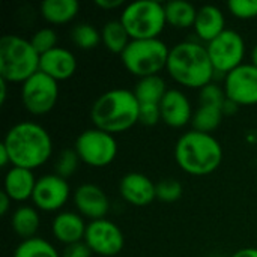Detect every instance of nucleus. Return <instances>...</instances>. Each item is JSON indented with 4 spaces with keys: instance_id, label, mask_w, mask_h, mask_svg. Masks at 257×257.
Wrapping results in <instances>:
<instances>
[{
    "instance_id": "1",
    "label": "nucleus",
    "mask_w": 257,
    "mask_h": 257,
    "mask_svg": "<svg viewBox=\"0 0 257 257\" xmlns=\"http://www.w3.org/2000/svg\"><path fill=\"white\" fill-rule=\"evenodd\" d=\"M12 167L35 170L44 166L53 154V140L48 131L36 122H18L5 136Z\"/></svg>"
},
{
    "instance_id": "2",
    "label": "nucleus",
    "mask_w": 257,
    "mask_h": 257,
    "mask_svg": "<svg viewBox=\"0 0 257 257\" xmlns=\"http://www.w3.org/2000/svg\"><path fill=\"white\" fill-rule=\"evenodd\" d=\"M166 71L178 84L199 90L212 83L215 75L206 47L196 41H182L173 45Z\"/></svg>"
},
{
    "instance_id": "3",
    "label": "nucleus",
    "mask_w": 257,
    "mask_h": 257,
    "mask_svg": "<svg viewBox=\"0 0 257 257\" xmlns=\"http://www.w3.org/2000/svg\"><path fill=\"white\" fill-rule=\"evenodd\" d=\"M140 102L133 90L111 89L99 95L90 108L93 128L108 134H119L139 123Z\"/></svg>"
},
{
    "instance_id": "4",
    "label": "nucleus",
    "mask_w": 257,
    "mask_h": 257,
    "mask_svg": "<svg viewBox=\"0 0 257 257\" xmlns=\"http://www.w3.org/2000/svg\"><path fill=\"white\" fill-rule=\"evenodd\" d=\"M175 160L185 173L191 176H206L220 167L223 148L212 134L191 130L178 139L175 145Z\"/></svg>"
},
{
    "instance_id": "5",
    "label": "nucleus",
    "mask_w": 257,
    "mask_h": 257,
    "mask_svg": "<svg viewBox=\"0 0 257 257\" xmlns=\"http://www.w3.org/2000/svg\"><path fill=\"white\" fill-rule=\"evenodd\" d=\"M41 56L29 39L5 35L0 39V78L23 84L39 71Z\"/></svg>"
},
{
    "instance_id": "6",
    "label": "nucleus",
    "mask_w": 257,
    "mask_h": 257,
    "mask_svg": "<svg viewBox=\"0 0 257 257\" xmlns=\"http://www.w3.org/2000/svg\"><path fill=\"white\" fill-rule=\"evenodd\" d=\"M170 48L160 38L155 39H133L120 54L125 69L139 77L160 75L167 66Z\"/></svg>"
},
{
    "instance_id": "7",
    "label": "nucleus",
    "mask_w": 257,
    "mask_h": 257,
    "mask_svg": "<svg viewBox=\"0 0 257 257\" xmlns=\"http://www.w3.org/2000/svg\"><path fill=\"white\" fill-rule=\"evenodd\" d=\"M122 24L133 39H155L161 35L166 21L164 5L157 0H137L128 3L120 14Z\"/></svg>"
},
{
    "instance_id": "8",
    "label": "nucleus",
    "mask_w": 257,
    "mask_h": 257,
    "mask_svg": "<svg viewBox=\"0 0 257 257\" xmlns=\"http://www.w3.org/2000/svg\"><path fill=\"white\" fill-rule=\"evenodd\" d=\"M74 151L77 152L81 163L101 169L114 161L117 155V142L113 134L98 128H90L77 137Z\"/></svg>"
},
{
    "instance_id": "9",
    "label": "nucleus",
    "mask_w": 257,
    "mask_h": 257,
    "mask_svg": "<svg viewBox=\"0 0 257 257\" xmlns=\"http://www.w3.org/2000/svg\"><path fill=\"white\" fill-rule=\"evenodd\" d=\"M206 50L215 72L227 75L244 63L245 41L236 30L226 29L220 36L206 44Z\"/></svg>"
},
{
    "instance_id": "10",
    "label": "nucleus",
    "mask_w": 257,
    "mask_h": 257,
    "mask_svg": "<svg viewBox=\"0 0 257 257\" xmlns=\"http://www.w3.org/2000/svg\"><path fill=\"white\" fill-rule=\"evenodd\" d=\"M59 99V83L38 71L21 84V102L35 116L50 113Z\"/></svg>"
},
{
    "instance_id": "11",
    "label": "nucleus",
    "mask_w": 257,
    "mask_h": 257,
    "mask_svg": "<svg viewBox=\"0 0 257 257\" xmlns=\"http://www.w3.org/2000/svg\"><path fill=\"white\" fill-rule=\"evenodd\" d=\"M84 242L92 250V253L102 257H113L123 250L125 238L116 223L102 218L87 224Z\"/></svg>"
},
{
    "instance_id": "12",
    "label": "nucleus",
    "mask_w": 257,
    "mask_h": 257,
    "mask_svg": "<svg viewBox=\"0 0 257 257\" xmlns=\"http://www.w3.org/2000/svg\"><path fill=\"white\" fill-rule=\"evenodd\" d=\"M69 196H71V188L68 181L56 173H51L38 178L32 196V202L38 211L57 212L66 205Z\"/></svg>"
},
{
    "instance_id": "13",
    "label": "nucleus",
    "mask_w": 257,
    "mask_h": 257,
    "mask_svg": "<svg viewBox=\"0 0 257 257\" xmlns=\"http://www.w3.org/2000/svg\"><path fill=\"white\" fill-rule=\"evenodd\" d=\"M224 92L229 99L239 107L257 104V66L242 63L227 75H224Z\"/></svg>"
},
{
    "instance_id": "14",
    "label": "nucleus",
    "mask_w": 257,
    "mask_h": 257,
    "mask_svg": "<svg viewBox=\"0 0 257 257\" xmlns=\"http://www.w3.org/2000/svg\"><path fill=\"white\" fill-rule=\"evenodd\" d=\"M74 205L83 218L102 220L110 211V200L102 188L95 184H81L74 191Z\"/></svg>"
},
{
    "instance_id": "15",
    "label": "nucleus",
    "mask_w": 257,
    "mask_h": 257,
    "mask_svg": "<svg viewBox=\"0 0 257 257\" xmlns=\"http://www.w3.org/2000/svg\"><path fill=\"white\" fill-rule=\"evenodd\" d=\"M122 199L137 208L151 205L157 199V184L143 173H126L119 182Z\"/></svg>"
},
{
    "instance_id": "16",
    "label": "nucleus",
    "mask_w": 257,
    "mask_h": 257,
    "mask_svg": "<svg viewBox=\"0 0 257 257\" xmlns=\"http://www.w3.org/2000/svg\"><path fill=\"white\" fill-rule=\"evenodd\" d=\"M161 122L172 128H184L193 120V107L188 96L179 89H169L160 102Z\"/></svg>"
},
{
    "instance_id": "17",
    "label": "nucleus",
    "mask_w": 257,
    "mask_h": 257,
    "mask_svg": "<svg viewBox=\"0 0 257 257\" xmlns=\"http://www.w3.org/2000/svg\"><path fill=\"white\" fill-rule=\"evenodd\" d=\"M39 71L53 80L65 81L71 78L77 71V59L75 54L63 47H56L51 51L41 56Z\"/></svg>"
},
{
    "instance_id": "18",
    "label": "nucleus",
    "mask_w": 257,
    "mask_h": 257,
    "mask_svg": "<svg viewBox=\"0 0 257 257\" xmlns=\"http://www.w3.org/2000/svg\"><path fill=\"white\" fill-rule=\"evenodd\" d=\"M87 224L78 212L63 211L59 212L51 223V232L56 241L62 242L65 247L84 241Z\"/></svg>"
},
{
    "instance_id": "19",
    "label": "nucleus",
    "mask_w": 257,
    "mask_h": 257,
    "mask_svg": "<svg viewBox=\"0 0 257 257\" xmlns=\"http://www.w3.org/2000/svg\"><path fill=\"white\" fill-rule=\"evenodd\" d=\"M224 24L226 18L220 8L214 5H203L197 9L194 32L200 41L209 44L226 30Z\"/></svg>"
},
{
    "instance_id": "20",
    "label": "nucleus",
    "mask_w": 257,
    "mask_h": 257,
    "mask_svg": "<svg viewBox=\"0 0 257 257\" xmlns=\"http://www.w3.org/2000/svg\"><path fill=\"white\" fill-rule=\"evenodd\" d=\"M38 179L33 170L11 167L5 175L3 191L11 197L12 202H26L32 199Z\"/></svg>"
},
{
    "instance_id": "21",
    "label": "nucleus",
    "mask_w": 257,
    "mask_h": 257,
    "mask_svg": "<svg viewBox=\"0 0 257 257\" xmlns=\"http://www.w3.org/2000/svg\"><path fill=\"white\" fill-rule=\"evenodd\" d=\"M39 9L47 23L63 26L71 23L78 15L80 3L77 0H44Z\"/></svg>"
},
{
    "instance_id": "22",
    "label": "nucleus",
    "mask_w": 257,
    "mask_h": 257,
    "mask_svg": "<svg viewBox=\"0 0 257 257\" xmlns=\"http://www.w3.org/2000/svg\"><path fill=\"white\" fill-rule=\"evenodd\" d=\"M39 212L35 206L30 205H21L18 206L11 217V226L14 232L24 241L36 236V232L39 229Z\"/></svg>"
},
{
    "instance_id": "23",
    "label": "nucleus",
    "mask_w": 257,
    "mask_h": 257,
    "mask_svg": "<svg viewBox=\"0 0 257 257\" xmlns=\"http://www.w3.org/2000/svg\"><path fill=\"white\" fill-rule=\"evenodd\" d=\"M164 9H166V21L169 26L176 29L194 27L197 8L193 3L187 0H172L169 3H164Z\"/></svg>"
},
{
    "instance_id": "24",
    "label": "nucleus",
    "mask_w": 257,
    "mask_h": 257,
    "mask_svg": "<svg viewBox=\"0 0 257 257\" xmlns=\"http://www.w3.org/2000/svg\"><path fill=\"white\" fill-rule=\"evenodd\" d=\"M101 42L110 53L122 54L131 42V38L120 20H111L101 29Z\"/></svg>"
},
{
    "instance_id": "25",
    "label": "nucleus",
    "mask_w": 257,
    "mask_h": 257,
    "mask_svg": "<svg viewBox=\"0 0 257 257\" xmlns=\"http://www.w3.org/2000/svg\"><path fill=\"white\" fill-rule=\"evenodd\" d=\"M167 86L163 77L151 75L145 78H139L134 95L140 104H160L164 95L167 93Z\"/></svg>"
},
{
    "instance_id": "26",
    "label": "nucleus",
    "mask_w": 257,
    "mask_h": 257,
    "mask_svg": "<svg viewBox=\"0 0 257 257\" xmlns=\"http://www.w3.org/2000/svg\"><path fill=\"white\" fill-rule=\"evenodd\" d=\"M224 113L220 107L211 104H199L193 114V130L212 134L223 122Z\"/></svg>"
},
{
    "instance_id": "27",
    "label": "nucleus",
    "mask_w": 257,
    "mask_h": 257,
    "mask_svg": "<svg viewBox=\"0 0 257 257\" xmlns=\"http://www.w3.org/2000/svg\"><path fill=\"white\" fill-rule=\"evenodd\" d=\"M12 257H62L54 245L42 238H30L21 241Z\"/></svg>"
},
{
    "instance_id": "28",
    "label": "nucleus",
    "mask_w": 257,
    "mask_h": 257,
    "mask_svg": "<svg viewBox=\"0 0 257 257\" xmlns=\"http://www.w3.org/2000/svg\"><path fill=\"white\" fill-rule=\"evenodd\" d=\"M71 41L80 50H93L101 42V30L89 23H80L72 27Z\"/></svg>"
},
{
    "instance_id": "29",
    "label": "nucleus",
    "mask_w": 257,
    "mask_h": 257,
    "mask_svg": "<svg viewBox=\"0 0 257 257\" xmlns=\"http://www.w3.org/2000/svg\"><path fill=\"white\" fill-rule=\"evenodd\" d=\"M29 41L33 45V48L39 53V56L59 47L57 45V33L51 27H42V29L36 30Z\"/></svg>"
},
{
    "instance_id": "30",
    "label": "nucleus",
    "mask_w": 257,
    "mask_h": 257,
    "mask_svg": "<svg viewBox=\"0 0 257 257\" xmlns=\"http://www.w3.org/2000/svg\"><path fill=\"white\" fill-rule=\"evenodd\" d=\"M78 163H80V158L74 149H63L56 160L54 173L63 179H68L69 176H72L75 173Z\"/></svg>"
},
{
    "instance_id": "31",
    "label": "nucleus",
    "mask_w": 257,
    "mask_h": 257,
    "mask_svg": "<svg viewBox=\"0 0 257 257\" xmlns=\"http://www.w3.org/2000/svg\"><path fill=\"white\" fill-rule=\"evenodd\" d=\"M182 185L176 179H161L157 182V199L164 203H173L182 196Z\"/></svg>"
},
{
    "instance_id": "32",
    "label": "nucleus",
    "mask_w": 257,
    "mask_h": 257,
    "mask_svg": "<svg viewBox=\"0 0 257 257\" xmlns=\"http://www.w3.org/2000/svg\"><path fill=\"white\" fill-rule=\"evenodd\" d=\"M226 101H227V95L224 92V87L218 86L214 81L200 89L199 104H211V105H217L223 110Z\"/></svg>"
},
{
    "instance_id": "33",
    "label": "nucleus",
    "mask_w": 257,
    "mask_h": 257,
    "mask_svg": "<svg viewBox=\"0 0 257 257\" xmlns=\"http://www.w3.org/2000/svg\"><path fill=\"white\" fill-rule=\"evenodd\" d=\"M227 9L239 20H251L257 17V0H230Z\"/></svg>"
},
{
    "instance_id": "34",
    "label": "nucleus",
    "mask_w": 257,
    "mask_h": 257,
    "mask_svg": "<svg viewBox=\"0 0 257 257\" xmlns=\"http://www.w3.org/2000/svg\"><path fill=\"white\" fill-rule=\"evenodd\" d=\"M160 120H161L160 104H140L139 123H143L146 126H154Z\"/></svg>"
},
{
    "instance_id": "35",
    "label": "nucleus",
    "mask_w": 257,
    "mask_h": 257,
    "mask_svg": "<svg viewBox=\"0 0 257 257\" xmlns=\"http://www.w3.org/2000/svg\"><path fill=\"white\" fill-rule=\"evenodd\" d=\"M93 254L84 241L66 245L62 251V257H90Z\"/></svg>"
},
{
    "instance_id": "36",
    "label": "nucleus",
    "mask_w": 257,
    "mask_h": 257,
    "mask_svg": "<svg viewBox=\"0 0 257 257\" xmlns=\"http://www.w3.org/2000/svg\"><path fill=\"white\" fill-rule=\"evenodd\" d=\"M95 5L104 11H113V9H117L123 5L122 0H95Z\"/></svg>"
},
{
    "instance_id": "37",
    "label": "nucleus",
    "mask_w": 257,
    "mask_h": 257,
    "mask_svg": "<svg viewBox=\"0 0 257 257\" xmlns=\"http://www.w3.org/2000/svg\"><path fill=\"white\" fill-rule=\"evenodd\" d=\"M11 206H12L11 197H9L5 191H2V193H0V215H6V214L9 212Z\"/></svg>"
},
{
    "instance_id": "38",
    "label": "nucleus",
    "mask_w": 257,
    "mask_h": 257,
    "mask_svg": "<svg viewBox=\"0 0 257 257\" xmlns=\"http://www.w3.org/2000/svg\"><path fill=\"white\" fill-rule=\"evenodd\" d=\"M230 257H257V248H241L238 251H235Z\"/></svg>"
},
{
    "instance_id": "39",
    "label": "nucleus",
    "mask_w": 257,
    "mask_h": 257,
    "mask_svg": "<svg viewBox=\"0 0 257 257\" xmlns=\"http://www.w3.org/2000/svg\"><path fill=\"white\" fill-rule=\"evenodd\" d=\"M11 164V157H9V152L8 149L5 148L3 143H0V166L2 167H6Z\"/></svg>"
},
{
    "instance_id": "40",
    "label": "nucleus",
    "mask_w": 257,
    "mask_h": 257,
    "mask_svg": "<svg viewBox=\"0 0 257 257\" xmlns=\"http://www.w3.org/2000/svg\"><path fill=\"white\" fill-rule=\"evenodd\" d=\"M8 84H9L8 81L0 78V105H3L8 98Z\"/></svg>"
},
{
    "instance_id": "41",
    "label": "nucleus",
    "mask_w": 257,
    "mask_h": 257,
    "mask_svg": "<svg viewBox=\"0 0 257 257\" xmlns=\"http://www.w3.org/2000/svg\"><path fill=\"white\" fill-rule=\"evenodd\" d=\"M251 63L257 66V44L253 47V50H251Z\"/></svg>"
}]
</instances>
